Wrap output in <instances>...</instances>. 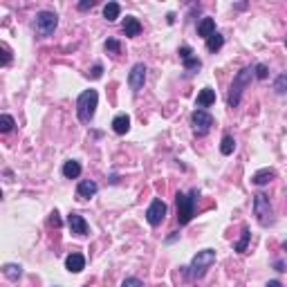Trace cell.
<instances>
[{"instance_id":"cell-32","label":"cell","mask_w":287,"mask_h":287,"mask_svg":"<svg viewBox=\"0 0 287 287\" xmlns=\"http://www.w3.org/2000/svg\"><path fill=\"white\" fill-rule=\"evenodd\" d=\"M2 54H5V56H2V65H9L11 63V52H9L7 45H2Z\"/></svg>"},{"instance_id":"cell-33","label":"cell","mask_w":287,"mask_h":287,"mask_svg":"<svg viewBox=\"0 0 287 287\" xmlns=\"http://www.w3.org/2000/svg\"><path fill=\"white\" fill-rule=\"evenodd\" d=\"M94 7V0H83V2H79V9L81 11H88Z\"/></svg>"},{"instance_id":"cell-8","label":"cell","mask_w":287,"mask_h":287,"mask_svg":"<svg viewBox=\"0 0 287 287\" xmlns=\"http://www.w3.org/2000/svg\"><path fill=\"white\" fill-rule=\"evenodd\" d=\"M144 83H146V65L144 63H135L128 74V85H130L132 92H141L144 90Z\"/></svg>"},{"instance_id":"cell-30","label":"cell","mask_w":287,"mask_h":287,"mask_svg":"<svg viewBox=\"0 0 287 287\" xmlns=\"http://www.w3.org/2000/svg\"><path fill=\"white\" fill-rule=\"evenodd\" d=\"M191 56H193V49H191L189 45H182V47H180V59L186 61V59H191Z\"/></svg>"},{"instance_id":"cell-27","label":"cell","mask_w":287,"mask_h":287,"mask_svg":"<svg viewBox=\"0 0 287 287\" xmlns=\"http://www.w3.org/2000/svg\"><path fill=\"white\" fill-rule=\"evenodd\" d=\"M103 47H106V52H110V54H119V52H122V45H119L117 39H108L106 43H103Z\"/></svg>"},{"instance_id":"cell-36","label":"cell","mask_w":287,"mask_h":287,"mask_svg":"<svg viewBox=\"0 0 287 287\" xmlns=\"http://www.w3.org/2000/svg\"><path fill=\"white\" fill-rule=\"evenodd\" d=\"M177 236H180V234H173V236H168V238H166V243H173V240H177Z\"/></svg>"},{"instance_id":"cell-24","label":"cell","mask_w":287,"mask_h":287,"mask_svg":"<svg viewBox=\"0 0 287 287\" xmlns=\"http://www.w3.org/2000/svg\"><path fill=\"white\" fill-rule=\"evenodd\" d=\"M182 63H184V70H186V72H198V70L202 68V61H200L198 56H191V59L182 61Z\"/></svg>"},{"instance_id":"cell-4","label":"cell","mask_w":287,"mask_h":287,"mask_svg":"<svg viewBox=\"0 0 287 287\" xmlns=\"http://www.w3.org/2000/svg\"><path fill=\"white\" fill-rule=\"evenodd\" d=\"M97 103H99V94L97 90H85V92L79 94L77 99V115L81 123H90L94 119V112H97Z\"/></svg>"},{"instance_id":"cell-34","label":"cell","mask_w":287,"mask_h":287,"mask_svg":"<svg viewBox=\"0 0 287 287\" xmlns=\"http://www.w3.org/2000/svg\"><path fill=\"white\" fill-rule=\"evenodd\" d=\"M49 224H52V227H61V218H59V213H56V211L49 215Z\"/></svg>"},{"instance_id":"cell-13","label":"cell","mask_w":287,"mask_h":287,"mask_svg":"<svg viewBox=\"0 0 287 287\" xmlns=\"http://www.w3.org/2000/svg\"><path fill=\"white\" fill-rule=\"evenodd\" d=\"M123 34L128 36V39H135V36L141 34V23L135 18V16H126V20H123Z\"/></svg>"},{"instance_id":"cell-1","label":"cell","mask_w":287,"mask_h":287,"mask_svg":"<svg viewBox=\"0 0 287 287\" xmlns=\"http://www.w3.org/2000/svg\"><path fill=\"white\" fill-rule=\"evenodd\" d=\"M213 263H215L213 249H202V251H198L193 256L189 267H184V276L189 278V281H198V278H202L211 267H213Z\"/></svg>"},{"instance_id":"cell-28","label":"cell","mask_w":287,"mask_h":287,"mask_svg":"<svg viewBox=\"0 0 287 287\" xmlns=\"http://www.w3.org/2000/svg\"><path fill=\"white\" fill-rule=\"evenodd\" d=\"M253 77H256V79H267L269 77L267 65H265V63H258L256 68H253Z\"/></svg>"},{"instance_id":"cell-35","label":"cell","mask_w":287,"mask_h":287,"mask_svg":"<svg viewBox=\"0 0 287 287\" xmlns=\"http://www.w3.org/2000/svg\"><path fill=\"white\" fill-rule=\"evenodd\" d=\"M265 287H283V285H281V283H278V281H269Z\"/></svg>"},{"instance_id":"cell-29","label":"cell","mask_w":287,"mask_h":287,"mask_svg":"<svg viewBox=\"0 0 287 287\" xmlns=\"http://www.w3.org/2000/svg\"><path fill=\"white\" fill-rule=\"evenodd\" d=\"M122 287H144V283H141L137 276H130V278H126V281L122 283Z\"/></svg>"},{"instance_id":"cell-38","label":"cell","mask_w":287,"mask_h":287,"mask_svg":"<svg viewBox=\"0 0 287 287\" xmlns=\"http://www.w3.org/2000/svg\"><path fill=\"white\" fill-rule=\"evenodd\" d=\"M285 47H287V36H285Z\"/></svg>"},{"instance_id":"cell-37","label":"cell","mask_w":287,"mask_h":287,"mask_svg":"<svg viewBox=\"0 0 287 287\" xmlns=\"http://www.w3.org/2000/svg\"><path fill=\"white\" fill-rule=\"evenodd\" d=\"M276 269L278 272H285V269H283V260H276Z\"/></svg>"},{"instance_id":"cell-12","label":"cell","mask_w":287,"mask_h":287,"mask_svg":"<svg viewBox=\"0 0 287 287\" xmlns=\"http://www.w3.org/2000/svg\"><path fill=\"white\" fill-rule=\"evenodd\" d=\"M65 269L72 274H79L85 269V258H83V253H70L68 258H65Z\"/></svg>"},{"instance_id":"cell-3","label":"cell","mask_w":287,"mask_h":287,"mask_svg":"<svg viewBox=\"0 0 287 287\" xmlns=\"http://www.w3.org/2000/svg\"><path fill=\"white\" fill-rule=\"evenodd\" d=\"M200 198L198 189H191L189 193H177L175 202H177V222L180 224H189L195 215V202Z\"/></svg>"},{"instance_id":"cell-7","label":"cell","mask_w":287,"mask_h":287,"mask_svg":"<svg viewBox=\"0 0 287 287\" xmlns=\"http://www.w3.org/2000/svg\"><path fill=\"white\" fill-rule=\"evenodd\" d=\"M191 126H193V132L198 137H205L211 130V126H213V117L206 110H200L198 108V110L191 112Z\"/></svg>"},{"instance_id":"cell-14","label":"cell","mask_w":287,"mask_h":287,"mask_svg":"<svg viewBox=\"0 0 287 287\" xmlns=\"http://www.w3.org/2000/svg\"><path fill=\"white\" fill-rule=\"evenodd\" d=\"M213 103H215V90H211V88H202V90H200L198 101H195V106H198L200 110H205V108L213 106Z\"/></svg>"},{"instance_id":"cell-6","label":"cell","mask_w":287,"mask_h":287,"mask_svg":"<svg viewBox=\"0 0 287 287\" xmlns=\"http://www.w3.org/2000/svg\"><path fill=\"white\" fill-rule=\"evenodd\" d=\"M253 215L256 220L263 227H269L274 222V209H272V202L265 193H256L253 195Z\"/></svg>"},{"instance_id":"cell-26","label":"cell","mask_w":287,"mask_h":287,"mask_svg":"<svg viewBox=\"0 0 287 287\" xmlns=\"http://www.w3.org/2000/svg\"><path fill=\"white\" fill-rule=\"evenodd\" d=\"M274 90H276V94H285L287 92V74H281V77L274 81Z\"/></svg>"},{"instance_id":"cell-9","label":"cell","mask_w":287,"mask_h":287,"mask_svg":"<svg viewBox=\"0 0 287 287\" xmlns=\"http://www.w3.org/2000/svg\"><path fill=\"white\" fill-rule=\"evenodd\" d=\"M164 218H166V205L160 198H155L151 202V206L146 209V220L151 227H160V224L164 222Z\"/></svg>"},{"instance_id":"cell-11","label":"cell","mask_w":287,"mask_h":287,"mask_svg":"<svg viewBox=\"0 0 287 287\" xmlns=\"http://www.w3.org/2000/svg\"><path fill=\"white\" fill-rule=\"evenodd\" d=\"M99 191V186H97V182H92V180H81L79 182V186H77V198L79 200H90L94 193Z\"/></svg>"},{"instance_id":"cell-2","label":"cell","mask_w":287,"mask_h":287,"mask_svg":"<svg viewBox=\"0 0 287 287\" xmlns=\"http://www.w3.org/2000/svg\"><path fill=\"white\" fill-rule=\"evenodd\" d=\"M253 79V68H243L238 74L234 77V83H231V88H229V94H227V103L229 108H238L240 99H243V92L247 88L249 83Z\"/></svg>"},{"instance_id":"cell-20","label":"cell","mask_w":287,"mask_h":287,"mask_svg":"<svg viewBox=\"0 0 287 287\" xmlns=\"http://www.w3.org/2000/svg\"><path fill=\"white\" fill-rule=\"evenodd\" d=\"M2 274H5L9 281H18L20 274H23V267H20V265H14V263H7L5 267H2Z\"/></svg>"},{"instance_id":"cell-15","label":"cell","mask_w":287,"mask_h":287,"mask_svg":"<svg viewBox=\"0 0 287 287\" xmlns=\"http://www.w3.org/2000/svg\"><path fill=\"white\" fill-rule=\"evenodd\" d=\"M274 175H276V173H274V168H260V170H256V173H253L251 182L256 186H265V184H269V182L274 180Z\"/></svg>"},{"instance_id":"cell-16","label":"cell","mask_w":287,"mask_h":287,"mask_svg":"<svg viewBox=\"0 0 287 287\" xmlns=\"http://www.w3.org/2000/svg\"><path fill=\"white\" fill-rule=\"evenodd\" d=\"M198 34L202 36V39L209 41L211 36L215 34V20H213V18H202V20L198 23Z\"/></svg>"},{"instance_id":"cell-17","label":"cell","mask_w":287,"mask_h":287,"mask_svg":"<svg viewBox=\"0 0 287 287\" xmlns=\"http://www.w3.org/2000/svg\"><path fill=\"white\" fill-rule=\"evenodd\" d=\"M112 130L117 132V135H126L130 130V117L128 115H117V117L112 119Z\"/></svg>"},{"instance_id":"cell-5","label":"cell","mask_w":287,"mask_h":287,"mask_svg":"<svg viewBox=\"0 0 287 287\" xmlns=\"http://www.w3.org/2000/svg\"><path fill=\"white\" fill-rule=\"evenodd\" d=\"M32 27H34V34L39 36V39H47V36H52L54 30L59 27V16L49 9H43L34 16Z\"/></svg>"},{"instance_id":"cell-18","label":"cell","mask_w":287,"mask_h":287,"mask_svg":"<svg viewBox=\"0 0 287 287\" xmlns=\"http://www.w3.org/2000/svg\"><path fill=\"white\" fill-rule=\"evenodd\" d=\"M63 175L68 177V180H77V177L81 175V164H79L77 160H68L63 164Z\"/></svg>"},{"instance_id":"cell-10","label":"cell","mask_w":287,"mask_h":287,"mask_svg":"<svg viewBox=\"0 0 287 287\" xmlns=\"http://www.w3.org/2000/svg\"><path fill=\"white\" fill-rule=\"evenodd\" d=\"M68 227H70V231H72L74 236H88V231H90L85 218L79 215V213H70L68 215Z\"/></svg>"},{"instance_id":"cell-22","label":"cell","mask_w":287,"mask_h":287,"mask_svg":"<svg viewBox=\"0 0 287 287\" xmlns=\"http://www.w3.org/2000/svg\"><path fill=\"white\" fill-rule=\"evenodd\" d=\"M249 238H251V234H249V229H247V227H243V236H240V240H238V243H234V251H238V253H245V251H247Z\"/></svg>"},{"instance_id":"cell-31","label":"cell","mask_w":287,"mask_h":287,"mask_svg":"<svg viewBox=\"0 0 287 287\" xmlns=\"http://www.w3.org/2000/svg\"><path fill=\"white\" fill-rule=\"evenodd\" d=\"M90 77L92 79H101V74H103V68H101V63H97V65H92V70H90Z\"/></svg>"},{"instance_id":"cell-23","label":"cell","mask_w":287,"mask_h":287,"mask_svg":"<svg viewBox=\"0 0 287 287\" xmlns=\"http://www.w3.org/2000/svg\"><path fill=\"white\" fill-rule=\"evenodd\" d=\"M222 45H224V36H222V34H218V32H215V34L211 36L209 41H206V49H209L211 54H215L220 47H222Z\"/></svg>"},{"instance_id":"cell-21","label":"cell","mask_w":287,"mask_h":287,"mask_svg":"<svg viewBox=\"0 0 287 287\" xmlns=\"http://www.w3.org/2000/svg\"><path fill=\"white\" fill-rule=\"evenodd\" d=\"M234 151H236V139L231 135H224L222 141H220V153L222 155H231Z\"/></svg>"},{"instance_id":"cell-25","label":"cell","mask_w":287,"mask_h":287,"mask_svg":"<svg viewBox=\"0 0 287 287\" xmlns=\"http://www.w3.org/2000/svg\"><path fill=\"white\" fill-rule=\"evenodd\" d=\"M14 126L16 123H14V117H11V115H2V117H0V132H9Z\"/></svg>"},{"instance_id":"cell-19","label":"cell","mask_w":287,"mask_h":287,"mask_svg":"<svg viewBox=\"0 0 287 287\" xmlns=\"http://www.w3.org/2000/svg\"><path fill=\"white\" fill-rule=\"evenodd\" d=\"M119 14H122V5H119V2H108V5L103 7V18H106L108 23L117 20Z\"/></svg>"}]
</instances>
